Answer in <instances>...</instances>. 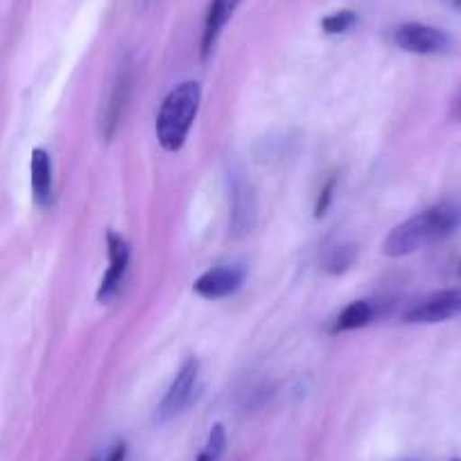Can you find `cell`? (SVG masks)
I'll return each mask as SVG.
<instances>
[{"mask_svg":"<svg viewBox=\"0 0 461 461\" xmlns=\"http://www.w3.org/2000/svg\"><path fill=\"white\" fill-rule=\"evenodd\" d=\"M224 447H226V432H224V425H212L211 434H208V443H206V455H211L212 461H220V456L224 455Z\"/></svg>","mask_w":461,"mask_h":461,"instance_id":"15","label":"cell"},{"mask_svg":"<svg viewBox=\"0 0 461 461\" xmlns=\"http://www.w3.org/2000/svg\"><path fill=\"white\" fill-rule=\"evenodd\" d=\"M199 378V360L197 357H188L176 371L175 380H172L170 389L166 392L163 401L157 407V423H167L170 419L179 416L185 407L193 402L194 389H197Z\"/></svg>","mask_w":461,"mask_h":461,"instance_id":"3","label":"cell"},{"mask_svg":"<svg viewBox=\"0 0 461 461\" xmlns=\"http://www.w3.org/2000/svg\"><path fill=\"white\" fill-rule=\"evenodd\" d=\"M30 185H32L34 202L41 208L52 203V161L46 149H32L30 158Z\"/></svg>","mask_w":461,"mask_h":461,"instance_id":"11","label":"cell"},{"mask_svg":"<svg viewBox=\"0 0 461 461\" xmlns=\"http://www.w3.org/2000/svg\"><path fill=\"white\" fill-rule=\"evenodd\" d=\"M130 91H131V77L127 70H122V73L118 75V79H115L113 91H111L109 102L104 104V113H102L100 125H102V136H104L106 140L113 139L115 130H118V125H121V118L122 113H125L127 100H130Z\"/></svg>","mask_w":461,"mask_h":461,"instance_id":"10","label":"cell"},{"mask_svg":"<svg viewBox=\"0 0 461 461\" xmlns=\"http://www.w3.org/2000/svg\"><path fill=\"white\" fill-rule=\"evenodd\" d=\"M194 461H212V459H211V455H206V452H202V455H199Z\"/></svg>","mask_w":461,"mask_h":461,"instance_id":"18","label":"cell"},{"mask_svg":"<svg viewBox=\"0 0 461 461\" xmlns=\"http://www.w3.org/2000/svg\"><path fill=\"white\" fill-rule=\"evenodd\" d=\"M125 456H127V446L125 443H118V446L111 450V455L106 456V461H125Z\"/></svg>","mask_w":461,"mask_h":461,"instance_id":"17","label":"cell"},{"mask_svg":"<svg viewBox=\"0 0 461 461\" xmlns=\"http://www.w3.org/2000/svg\"><path fill=\"white\" fill-rule=\"evenodd\" d=\"M357 260V247L356 245H337L328 251L326 260H323V267L328 274H344L356 265Z\"/></svg>","mask_w":461,"mask_h":461,"instance_id":"13","label":"cell"},{"mask_svg":"<svg viewBox=\"0 0 461 461\" xmlns=\"http://www.w3.org/2000/svg\"><path fill=\"white\" fill-rule=\"evenodd\" d=\"M461 226V206L452 202L437 203L432 208L416 212L410 220L401 221L389 230L383 242V254L389 258H402L423 247L446 240Z\"/></svg>","mask_w":461,"mask_h":461,"instance_id":"1","label":"cell"},{"mask_svg":"<svg viewBox=\"0 0 461 461\" xmlns=\"http://www.w3.org/2000/svg\"><path fill=\"white\" fill-rule=\"evenodd\" d=\"M245 267L240 265H221V267H212L203 272L197 281L193 283V290L197 292L202 299L217 301L226 299V296L236 294L245 283Z\"/></svg>","mask_w":461,"mask_h":461,"instance_id":"8","label":"cell"},{"mask_svg":"<svg viewBox=\"0 0 461 461\" xmlns=\"http://www.w3.org/2000/svg\"><path fill=\"white\" fill-rule=\"evenodd\" d=\"M459 274H461V263H459Z\"/></svg>","mask_w":461,"mask_h":461,"instance_id":"21","label":"cell"},{"mask_svg":"<svg viewBox=\"0 0 461 461\" xmlns=\"http://www.w3.org/2000/svg\"><path fill=\"white\" fill-rule=\"evenodd\" d=\"M145 3H148V5H152V3H154V0H145Z\"/></svg>","mask_w":461,"mask_h":461,"instance_id":"19","label":"cell"},{"mask_svg":"<svg viewBox=\"0 0 461 461\" xmlns=\"http://www.w3.org/2000/svg\"><path fill=\"white\" fill-rule=\"evenodd\" d=\"M456 3H459V5H461V0H456Z\"/></svg>","mask_w":461,"mask_h":461,"instance_id":"22","label":"cell"},{"mask_svg":"<svg viewBox=\"0 0 461 461\" xmlns=\"http://www.w3.org/2000/svg\"><path fill=\"white\" fill-rule=\"evenodd\" d=\"M202 104V86L184 82L172 88L157 115V140L166 152H179L185 145Z\"/></svg>","mask_w":461,"mask_h":461,"instance_id":"2","label":"cell"},{"mask_svg":"<svg viewBox=\"0 0 461 461\" xmlns=\"http://www.w3.org/2000/svg\"><path fill=\"white\" fill-rule=\"evenodd\" d=\"M106 251H109V269L102 276L100 287H97V301L100 303H109L118 290H121L122 281H125L127 267H130L131 249L130 242L122 236H118L115 230H109L106 233Z\"/></svg>","mask_w":461,"mask_h":461,"instance_id":"7","label":"cell"},{"mask_svg":"<svg viewBox=\"0 0 461 461\" xmlns=\"http://www.w3.org/2000/svg\"><path fill=\"white\" fill-rule=\"evenodd\" d=\"M393 41L401 50L411 55H441L452 46L450 34L425 23H402L393 32Z\"/></svg>","mask_w":461,"mask_h":461,"instance_id":"5","label":"cell"},{"mask_svg":"<svg viewBox=\"0 0 461 461\" xmlns=\"http://www.w3.org/2000/svg\"><path fill=\"white\" fill-rule=\"evenodd\" d=\"M230 185V233L236 238L251 233L256 224V194L254 185L240 167L229 172Z\"/></svg>","mask_w":461,"mask_h":461,"instance_id":"4","label":"cell"},{"mask_svg":"<svg viewBox=\"0 0 461 461\" xmlns=\"http://www.w3.org/2000/svg\"><path fill=\"white\" fill-rule=\"evenodd\" d=\"M335 188H337V176H330V179L323 184V188L319 190L317 194V202H314V217H323L328 212V208H330L332 199H335Z\"/></svg>","mask_w":461,"mask_h":461,"instance_id":"16","label":"cell"},{"mask_svg":"<svg viewBox=\"0 0 461 461\" xmlns=\"http://www.w3.org/2000/svg\"><path fill=\"white\" fill-rule=\"evenodd\" d=\"M450 461H461V459H459V456H455V459H450Z\"/></svg>","mask_w":461,"mask_h":461,"instance_id":"20","label":"cell"},{"mask_svg":"<svg viewBox=\"0 0 461 461\" xmlns=\"http://www.w3.org/2000/svg\"><path fill=\"white\" fill-rule=\"evenodd\" d=\"M356 23H357L356 12L339 10V12H335V14L326 16V19L321 21V28L326 34H344V32H348V30H351Z\"/></svg>","mask_w":461,"mask_h":461,"instance_id":"14","label":"cell"},{"mask_svg":"<svg viewBox=\"0 0 461 461\" xmlns=\"http://www.w3.org/2000/svg\"><path fill=\"white\" fill-rule=\"evenodd\" d=\"M242 0H211L208 5L206 19H203V32H202V59H208L212 55L217 46V39H220L221 30L226 28V23L230 21V16L236 14V10L240 7Z\"/></svg>","mask_w":461,"mask_h":461,"instance_id":"9","label":"cell"},{"mask_svg":"<svg viewBox=\"0 0 461 461\" xmlns=\"http://www.w3.org/2000/svg\"><path fill=\"white\" fill-rule=\"evenodd\" d=\"M455 317H461V287L434 292L405 312L407 323H441Z\"/></svg>","mask_w":461,"mask_h":461,"instance_id":"6","label":"cell"},{"mask_svg":"<svg viewBox=\"0 0 461 461\" xmlns=\"http://www.w3.org/2000/svg\"><path fill=\"white\" fill-rule=\"evenodd\" d=\"M378 308H380L378 301H371V299L353 301V303H348L339 314H337L330 332L332 335H337V332H348V330H357V328L369 326L374 319H378Z\"/></svg>","mask_w":461,"mask_h":461,"instance_id":"12","label":"cell"}]
</instances>
